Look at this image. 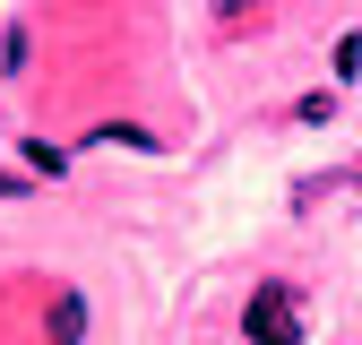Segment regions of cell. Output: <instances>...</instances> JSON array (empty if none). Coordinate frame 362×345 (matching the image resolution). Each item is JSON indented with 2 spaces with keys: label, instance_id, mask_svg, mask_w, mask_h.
<instances>
[{
  "label": "cell",
  "instance_id": "1",
  "mask_svg": "<svg viewBox=\"0 0 362 345\" xmlns=\"http://www.w3.org/2000/svg\"><path fill=\"white\" fill-rule=\"evenodd\" d=\"M242 337L250 345H302V302H293V285H259L250 311H242Z\"/></svg>",
  "mask_w": 362,
  "mask_h": 345
},
{
  "label": "cell",
  "instance_id": "2",
  "mask_svg": "<svg viewBox=\"0 0 362 345\" xmlns=\"http://www.w3.org/2000/svg\"><path fill=\"white\" fill-rule=\"evenodd\" d=\"M43 337H52V345H78V337H86V302H78V293H52V320H43Z\"/></svg>",
  "mask_w": 362,
  "mask_h": 345
},
{
  "label": "cell",
  "instance_id": "3",
  "mask_svg": "<svg viewBox=\"0 0 362 345\" xmlns=\"http://www.w3.org/2000/svg\"><path fill=\"white\" fill-rule=\"evenodd\" d=\"M18 164H35L43 182H52V172H69V156H61L52 139H18Z\"/></svg>",
  "mask_w": 362,
  "mask_h": 345
},
{
  "label": "cell",
  "instance_id": "4",
  "mask_svg": "<svg viewBox=\"0 0 362 345\" xmlns=\"http://www.w3.org/2000/svg\"><path fill=\"white\" fill-rule=\"evenodd\" d=\"M95 139H104V147H147V156H156V129H139V121H104Z\"/></svg>",
  "mask_w": 362,
  "mask_h": 345
},
{
  "label": "cell",
  "instance_id": "5",
  "mask_svg": "<svg viewBox=\"0 0 362 345\" xmlns=\"http://www.w3.org/2000/svg\"><path fill=\"white\" fill-rule=\"evenodd\" d=\"M259 18V0H216V35H233V26H250Z\"/></svg>",
  "mask_w": 362,
  "mask_h": 345
},
{
  "label": "cell",
  "instance_id": "6",
  "mask_svg": "<svg viewBox=\"0 0 362 345\" xmlns=\"http://www.w3.org/2000/svg\"><path fill=\"white\" fill-rule=\"evenodd\" d=\"M328 112H337V95H328V86H310V95L293 104V121H328Z\"/></svg>",
  "mask_w": 362,
  "mask_h": 345
},
{
  "label": "cell",
  "instance_id": "7",
  "mask_svg": "<svg viewBox=\"0 0 362 345\" xmlns=\"http://www.w3.org/2000/svg\"><path fill=\"white\" fill-rule=\"evenodd\" d=\"M362 69V35H337V78H354Z\"/></svg>",
  "mask_w": 362,
  "mask_h": 345
},
{
  "label": "cell",
  "instance_id": "8",
  "mask_svg": "<svg viewBox=\"0 0 362 345\" xmlns=\"http://www.w3.org/2000/svg\"><path fill=\"white\" fill-rule=\"evenodd\" d=\"M0 190H9V199H18V190H26V172H0Z\"/></svg>",
  "mask_w": 362,
  "mask_h": 345
}]
</instances>
